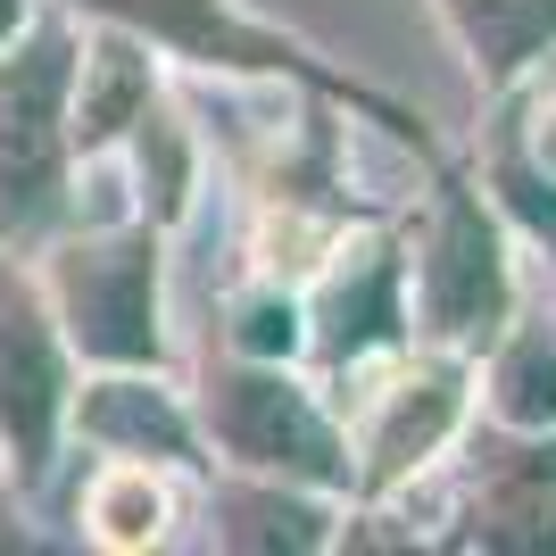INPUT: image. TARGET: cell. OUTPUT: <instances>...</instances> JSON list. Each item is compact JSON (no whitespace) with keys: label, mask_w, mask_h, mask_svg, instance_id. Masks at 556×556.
<instances>
[{"label":"cell","mask_w":556,"mask_h":556,"mask_svg":"<svg viewBox=\"0 0 556 556\" xmlns=\"http://www.w3.org/2000/svg\"><path fill=\"white\" fill-rule=\"evenodd\" d=\"M59 300H67V325L92 357H109V366L159 357V250H150V232L75 241L59 257Z\"/></svg>","instance_id":"cell-1"},{"label":"cell","mask_w":556,"mask_h":556,"mask_svg":"<svg viewBox=\"0 0 556 556\" xmlns=\"http://www.w3.org/2000/svg\"><path fill=\"white\" fill-rule=\"evenodd\" d=\"M424 291V325L441 341H490L507 325V257H498V225L465 184H441V216H432V241H424L416 266Z\"/></svg>","instance_id":"cell-2"},{"label":"cell","mask_w":556,"mask_h":556,"mask_svg":"<svg viewBox=\"0 0 556 556\" xmlns=\"http://www.w3.org/2000/svg\"><path fill=\"white\" fill-rule=\"evenodd\" d=\"M59 92H67V42H34L0 67V232L50 216L59 200Z\"/></svg>","instance_id":"cell-3"},{"label":"cell","mask_w":556,"mask_h":556,"mask_svg":"<svg viewBox=\"0 0 556 556\" xmlns=\"http://www.w3.org/2000/svg\"><path fill=\"white\" fill-rule=\"evenodd\" d=\"M216 424H225L232 457H250V465H291V473H316V482H341L349 473L332 424L282 374H232L216 391Z\"/></svg>","instance_id":"cell-4"},{"label":"cell","mask_w":556,"mask_h":556,"mask_svg":"<svg viewBox=\"0 0 556 556\" xmlns=\"http://www.w3.org/2000/svg\"><path fill=\"white\" fill-rule=\"evenodd\" d=\"M50 416H59V349L42 332V307L17 282H0V432L17 441V465H50Z\"/></svg>","instance_id":"cell-5"},{"label":"cell","mask_w":556,"mask_h":556,"mask_svg":"<svg viewBox=\"0 0 556 556\" xmlns=\"http://www.w3.org/2000/svg\"><path fill=\"white\" fill-rule=\"evenodd\" d=\"M457 424V366H424L407 374L391 391V407H382V424H374V448H366V482H391V473H407V465H424L432 448H441V432Z\"/></svg>","instance_id":"cell-6"},{"label":"cell","mask_w":556,"mask_h":556,"mask_svg":"<svg viewBox=\"0 0 556 556\" xmlns=\"http://www.w3.org/2000/svg\"><path fill=\"white\" fill-rule=\"evenodd\" d=\"M441 9L465 34L482 84H515V75L556 42V0H441Z\"/></svg>","instance_id":"cell-7"},{"label":"cell","mask_w":556,"mask_h":556,"mask_svg":"<svg viewBox=\"0 0 556 556\" xmlns=\"http://www.w3.org/2000/svg\"><path fill=\"white\" fill-rule=\"evenodd\" d=\"M150 109V59H141L134 34H109V42L84 59V100H75V141L92 150V141H109L116 125H134V116Z\"/></svg>","instance_id":"cell-8"},{"label":"cell","mask_w":556,"mask_h":556,"mask_svg":"<svg viewBox=\"0 0 556 556\" xmlns=\"http://www.w3.org/2000/svg\"><path fill=\"white\" fill-rule=\"evenodd\" d=\"M325 325H332V332H325L332 357H357V349L391 341V332H399V257H391V250H366V266H357V275L332 282Z\"/></svg>","instance_id":"cell-9"},{"label":"cell","mask_w":556,"mask_h":556,"mask_svg":"<svg viewBox=\"0 0 556 556\" xmlns=\"http://www.w3.org/2000/svg\"><path fill=\"white\" fill-rule=\"evenodd\" d=\"M490 407L523 432H548L556 424V332L548 325H523L507 349H498V366H490Z\"/></svg>","instance_id":"cell-10"},{"label":"cell","mask_w":556,"mask_h":556,"mask_svg":"<svg viewBox=\"0 0 556 556\" xmlns=\"http://www.w3.org/2000/svg\"><path fill=\"white\" fill-rule=\"evenodd\" d=\"M84 424H92L100 441H116V448H159V457H184L191 448V432H184V416L166 407L150 382H100L92 391V407H84Z\"/></svg>","instance_id":"cell-11"},{"label":"cell","mask_w":556,"mask_h":556,"mask_svg":"<svg viewBox=\"0 0 556 556\" xmlns=\"http://www.w3.org/2000/svg\"><path fill=\"white\" fill-rule=\"evenodd\" d=\"M92 523H100V540H116V548L159 540V523H166L159 482H150V473H109V482L92 490Z\"/></svg>","instance_id":"cell-12"},{"label":"cell","mask_w":556,"mask_h":556,"mask_svg":"<svg viewBox=\"0 0 556 556\" xmlns=\"http://www.w3.org/2000/svg\"><path fill=\"white\" fill-rule=\"evenodd\" d=\"M300 341V316H291V300H250L241 307V349H257V357H275V349Z\"/></svg>","instance_id":"cell-13"},{"label":"cell","mask_w":556,"mask_h":556,"mask_svg":"<svg viewBox=\"0 0 556 556\" xmlns=\"http://www.w3.org/2000/svg\"><path fill=\"white\" fill-rule=\"evenodd\" d=\"M9 25H17V0H0V34H9Z\"/></svg>","instance_id":"cell-14"}]
</instances>
